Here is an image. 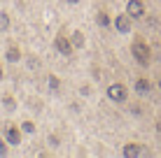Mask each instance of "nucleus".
I'll use <instances>...</instances> for the list:
<instances>
[{
  "label": "nucleus",
  "mask_w": 161,
  "mask_h": 158,
  "mask_svg": "<svg viewBox=\"0 0 161 158\" xmlns=\"http://www.w3.org/2000/svg\"><path fill=\"white\" fill-rule=\"evenodd\" d=\"M131 54H133V58H136L140 65H149V47H147L145 40L136 37L133 44H131Z\"/></svg>",
  "instance_id": "1"
},
{
  "label": "nucleus",
  "mask_w": 161,
  "mask_h": 158,
  "mask_svg": "<svg viewBox=\"0 0 161 158\" xmlns=\"http://www.w3.org/2000/svg\"><path fill=\"white\" fill-rule=\"evenodd\" d=\"M126 89L121 84H110V89H108V98L110 100H114V102H124L126 100Z\"/></svg>",
  "instance_id": "2"
},
{
  "label": "nucleus",
  "mask_w": 161,
  "mask_h": 158,
  "mask_svg": "<svg viewBox=\"0 0 161 158\" xmlns=\"http://www.w3.org/2000/svg\"><path fill=\"white\" fill-rule=\"evenodd\" d=\"M126 14L133 16V19H140V16L145 14V5H142L140 0H129V3H126Z\"/></svg>",
  "instance_id": "3"
},
{
  "label": "nucleus",
  "mask_w": 161,
  "mask_h": 158,
  "mask_svg": "<svg viewBox=\"0 0 161 158\" xmlns=\"http://www.w3.org/2000/svg\"><path fill=\"white\" fill-rule=\"evenodd\" d=\"M54 47H56V51L63 54V56H70V54H73V42H70L68 37H63V35H58L56 40H54Z\"/></svg>",
  "instance_id": "4"
},
{
  "label": "nucleus",
  "mask_w": 161,
  "mask_h": 158,
  "mask_svg": "<svg viewBox=\"0 0 161 158\" xmlns=\"http://www.w3.org/2000/svg\"><path fill=\"white\" fill-rule=\"evenodd\" d=\"M114 28L126 35V33L131 30V16H129V14H119L117 19H114Z\"/></svg>",
  "instance_id": "5"
},
{
  "label": "nucleus",
  "mask_w": 161,
  "mask_h": 158,
  "mask_svg": "<svg viewBox=\"0 0 161 158\" xmlns=\"http://www.w3.org/2000/svg\"><path fill=\"white\" fill-rule=\"evenodd\" d=\"M5 140H7V142L12 144V146H16V144L21 142V133H19V128H16V126H7V128H5Z\"/></svg>",
  "instance_id": "6"
},
{
  "label": "nucleus",
  "mask_w": 161,
  "mask_h": 158,
  "mask_svg": "<svg viewBox=\"0 0 161 158\" xmlns=\"http://www.w3.org/2000/svg\"><path fill=\"white\" fill-rule=\"evenodd\" d=\"M149 151L147 149H142L140 144H126L124 146V156L126 158H136V156H147Z\"/></svg>",
  "instance_id": "7"
},
{
  "label": "nucleus",
  "mask_w": 161,
  "mask_h": 158,
  "mask_svg": "<svg viewBox=\"0 0 161 158\" xmlns=\"http://www.w3.org/2000/svg\"><path fill=\"white\" fill-rule=\"evenodd\" d=\"M136 91H138L140 95L149 93V81H147V79H138V81H136Z\"/></svg>",
  "instance_id": "8"
},
{
  "label": "nucleus",
  "mask_w": 161,
  "mask_h": 158,
  "mask_svg": "<svg viewBox=\"0 0 161 158\" xmlns=\"http://www.w3.org/2000/svg\"><path fill=\"white\" fill-rule=\"evenodd\" d=\"M19 58H21V51H19L16 47H9V49H7V61H9V63H16Z\"/></svg>",
  "instance_id": "9"
},
{
  "label": "nucleus",
  "mask_w": 161,
  "mask_h": 158,
  "mask_svg": "<svg viewBox=\"0 0 161 158\" xmlns=\"http://www.w3.org/2000/svg\"><path fill=\"white\" fill-rule=\"evenodd\" d=\"M70 42H73V47H77V49L84 47V35H82L80 30H75V33H73V40H70Z\"/></svg>",
  "instance_id": "10"
},
{
  "label": "nucleus",
  "mask_w": 161,
  "mask_h": 158,
  "mask_svg": "<svg viewBox=\"0 0 161 158\" xmlns=\"http://www.w3.org/2000/svg\"><path fill=\"white\" fill-rule=\"evenodd\" d=\"M7 28H9V16L0 14V30H7Z\"/></svg>",
  "instance_id": "11"
},
{
  "label": "nucleus",
  "mask_w": 161,
  "mask_h": 158,
  "mask_svg": "<svg viewBox=\"0 0 161 158\" xmlns=\"http://www.w3.org/2000/svg\"><path fill=\"white\" fill-rule=\"evenodd\" d=\"M3 102H5V107H7V110H16V105H14L12 95H5V98H3Z\"/></svg>",
  "instance_id": "12"
},
{
  "label": "nucleus",
  "mask_w": 161,
  "mask_h": 158,
  "mask_svg": "<svg viewBox=\"0 0 161 158\" xmlns=\"http://www.w3.org/2000/svg\"><path fill=\"white\" fill-rule=\"evenodd\" d=\"M21 130H24V133H35V126H33L31 121H24V126H21Z\"/></svg>",
  "instance_id": "13"
},
{
  "label": "nucleus",
  "mask_w": 161,
  "mask_h": 158,
  "mask_svg": "<svg viewBox=\"0 0 161 158\" xmlns=\"http://www.w3.org/2000/svg\"><path fill=\"white\" fill-rule=\"evenodd\" d=\"M98 23H101V26H110V19H108V14H105V12L98 14Z\"/></svg>",
  "instance_id": "14"
},
{
  "label": "nucleus",
  "mask_w": 161,
  "mask_h": 158,
  "mask_svg": "<svg viewBox=\"0 0 161 158\" xmlns=\"http://www.w3.org/2000/svg\"><path fill=\"white\" fill-rule=\"evenodd\" d=\"M7 140H3V137H0V156H5V154H7Z\"/></svg>",
  "instance_id": "15"
},
{
  "label": "nucleus",
  "mask_w": 161,
  "mask_h": 158,
  "mask_svg": "<svg viewBox=\"0 0 161 158\" xmlns=\"http://www.w3.org/2000/svg\"><path fill=\"white\" fill-rule=\"evenodd\" d=\"M49 86H52V89H54V91H56V89H58V86H61V81H58L56 77H49Z\"/></svg>",
  "instance_id": "16"
},
{
  "label": "nucleus",
  "mask_w": 161,
  "mask_h": 158,
  "mask_svg": "<svg viewBox=\"0 0 161 158\" xmlns=\"http://www.w3.org/2000/svg\"><path fill=\"white\" fill-rule=\"evenodd\" d=\"M68 3H73V5H77V3H80V0H68Z\"/></svg>",
  "instance_id": "17"
},
{
  "label": "nucleus",
  "mask_w": 161,
  "mask_h": 158,
  "mask_svg": "<svg viewBox=\"0 0 161 158\" xmlns=\"http://www.w3.org/2000/svg\"><path fill=\"white\" fill-rule=\"evenodd\" d=\"M0 79H3V68H0Z\"/></svg>",
  "instance_id": "18"
},
{
  "label": "nucleus",
  "mask_w": 161,
  "mask_h": 158,
  "mask_svg": "<svg viewBox=\"0 0 161 158\" xmlns=\"http://www.w3.org/2000/svg\"><path fill=\"white\" fill-rule=\"evenodd\" d=\"M159 89H161V79H159Z\"/></svg>",
  "instance_id": "19"
}]
</instances>
